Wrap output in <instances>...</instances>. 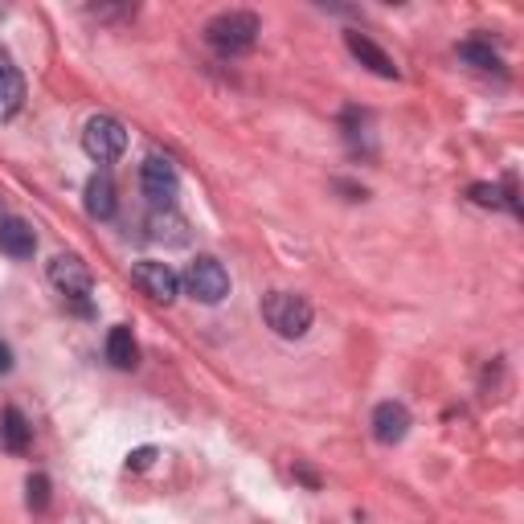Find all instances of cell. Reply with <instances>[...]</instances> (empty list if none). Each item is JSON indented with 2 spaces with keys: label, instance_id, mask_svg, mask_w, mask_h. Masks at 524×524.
Segmentation results:
<instances>
[{
  "label": "cell",
  "instance_id": "cell-21",
  "mask_svg": "<svg viewBox=\"0 0 524 524\" xmlns=\"http://www.w3.org/2000/svg\"><path fill=\"white\" fill-rule=\"evenodd\" d=\"M295 475L303 479V484H308V488H320V479H316V471H308V467H295Z\"/></svg>",
  "mask_w": 524,
  "mask_h": 524
},
{
  "label": "cell",
  "instance_id": "cell-6",
  "mask_svg": "<svg viewBox=\"0 0 524 524\" xmlns=\"http://www.w3.org/2000/svg\"><path fill=\"white\" fill-rule=\"evenodd\" d=\"M140 189L156 209H172L181 193V177H177V164L164 160V156H148L140 164Z\"/></svg>",
  "mask_w": 524,
  "mask_h": 524
},
{
  "label": "cell",
  "instance_id": "cell-9",
  "mask_svg": "<svg viewBox=\"0 0 524 524\" xmlns=\"http://www.w3.org/2000/svg\"><path fill=\"white\" fill-rule=\"evenodd\" d=\"M344 46H348V54H353L365 70H373L377 78H398V66H393V58L377 46V41H369L365 33H357V29H348L344 33Z\"/></svg>",
  "mask_w": 524,
  "mask_h": 524
},
{
  "label": "cell",
  "instance_id": "cell-7",
  "mask_svg": "<svg viewBox=\"0 0 524 524\" xmlns=\"http://www.w3.org/2000/svg\"><path fill=\"white\" fill-rule=\"evenodd\" d=\"M131 283H136L156 303H172V299H177V291H181V275L172 271L168 262H156V258L136 262V267H131Z\"/></svg>",
  "mask_w": 524,
  "mask_h": 524
},
{
  "label": "cell",
  "instance_id": "cell-17",
  "mask_svg": "<svg viewBox=\"0 0 524 524\" xmlns=\"http://www.w3.org/2000/svg\"><path fill=\"white\" fill-rule=\"evenodd\" d=\"M25 492H29L25 500H29L33 512H46V508H50V479H46V475H29Z\"/></svg>",
  "mask_w": 524,
  "mask_h": 524
},
{
  "label": "cell",
  "instance_id": "cell-1",
  "mask_svg": "<svg viewBox=\"0 0 524 524\" xmlns=\"http://www.w3.org/2000/svg\"><path fill=\"white\" fill-rule=\"evenodd\" d=\"M258 33H262V21H258L254 13H246V9L217 13V17L205 25V41H209V46H213L217 54H226V58L254 50Z\"/></svg>",
  "mask_w": 524,
  "mask_h": 524
},
{
  "label": "cell",
  "instance_id": "cell-5",
  "mask_svg": "<svg viewBox=\"0 0 524 524\" xmlns=\"http://www.w3.org/2000/svg\"><path fill=\"white\" fill-rule=\"evenodd\" d=\"M50 283H54L70 303H78V312H91L86 295H91L95 279H91V267H86L78 254H58V258H50Z\"/></svg>",
  "mask_w": 524,
  "mask_h": 524
},
{
  "label": "cell",
  "instance_id": "cell-2",
  "mask_svg": "<svg viewBox=\"0 0 524 524\" xmlns=\"http://www.w3.org/2000/svg\"><path fill=\"white\" fill-rule=\"evenodd\" d=\"M262 316H267V324L283 340H299L312 328V303L303 295H295V291H271L267 299H262Z\"/></svg>",
  "mask_w": 524,
  "mask_h": 524
},
{
  "label": "cell",
  "instance_id": "cell-4",
  "mask_svg": "<svg viewBox=\"0 0 524 524\" xmlns=\"http://www.w3.org/2000/svg\"><path fill=\"white\" fill-rule=\"evenodd\" d=\"M181 283H185V291L197 303H222L230 295V271L217 258H209V254H201V258L189 262V271H185Z\"/></svg>",
  "mask_w": 524,
  "mask_h": 524
},
{
  "label": "cell",
  "instance_id": "cell-19",
  "mask_svg": "<svg viewBox=\"0 0 524 524\" xmlns=\"http://www.w3.org/2000/svg\"><path fill=\"white\" fill-rule=\"evenodd\" d=\"M152 459H156V451H152V447H140V451H131V455H127V467H136V471H144V467H148Z\"/></svg>",
  "mask_w": 524,
  "mask_h": 524
},
{
  "label": "cell",
  "instance_id": "cell-15",
  "mask_svg": "<svg viewBox=\"0 0 524 524\" xmlns=\"http://www.w3.org/2000/svg\"><path fill=\"white\" fill-rule=\"evenodd\" d=\"M21 103H25V78L13 66H5L0 70V119H13Z\"/></svg>",
  "mask_w": 524,
  "mask_h": 524
},
{
  "label": "cell",
  "instance_id": "cell-11",
  "mask_svg": "<svg viewBox=\"0 0 524 524\" xmlns=\"http://www.w3.org/2000/svg\"><path fill=\"white\" fill-rule=\"evenodd\" d=\"M148 238L152 242H164V246H185L189 242V222L177 213V209H156L148 217Z\"/></svg>",
  "mask_w": 524,
  "mask_h": 524
},
{
  "label": "cell",
  "instance_id": "cell-10",
  "mask_svg": "<svg viewBox=\"0 0 524 524\" xmlns=\"http://www.w3.org/2000/svg\"><path fill=\"white\" fill-rule=\"evenodd\" d=\"M0 250L9 258H33L37 250V234L25 217H0Z\"/></svg>",
  "mask_w": 524,
  "mask_h": 524
},
{
  "label": "cell",
  "instance_id": "cell-13",
  "mask_svg": "<svg viewBox=\"0 0 524 524\" xmlns=\"http://www.w3.org/2000/svg\"><path fill=\"white\" fill-rule=\"evenodd\" d=\"M29 439H33L29 418H25L17 406H5V410H0V447L13 451V455H21V451L29 447Z\"/></svg>",
  "mask_w": 524,
  "mask_h": 524
},
{
  "label": "cell",
  "instance_id": "cell-12",
  "mask_svg": "<svg viewBox=\"0 0 524 524\" xmlns=\"http://www.w3.org/2000/svg\"><path fill=\"white\" fill-rule=\"evenodd\" d=\"M115 181L107 177V172H95L91 181H86V213L95 217V222H111L115 217Z\"/></svg>",
  "mask_w": 524,
  "mask_h": 524
},
{
  "label": "cell",
  "instance_id": "cell-3",
  "mask_svg": "<svg viewBox=\"0 0 524 524\" xmlns=\"http://www.w3.org/2000/svg\"><path fill=\"white\" fill-rule=\"evenodd\" d=\"M82 148L91 160L99 164H111L127 152V127L115 119V115H95V119H86L82 127Z\"/></svg>",
  "mask_w": 524,
  "mask_h": 524
},
{
  "label": "cell",
  "instance_id": "cell-8",
  "mask_svg": "<svg viewBox=\"0 0 524 524\" xmlns=\"http://www.w3.org/2000/svg\"><path fill=\"white\" fill-rule=\"evenodd\" d=\"M410 426H414V418H410V410L402 402H381L373 410V439L385 443V447L402 443L406 434H410Z\"/></svg>",
  "mask_w": 524,
  "mask_h": 524
},
{
  "label": "cell",
  "instance_id": "cell-20",
  "mask_svg": "<svg viewBox=\"0 0 524 524\" xmlns=\"http://www.w3.org/2000/svg\"><path fill=\"white\" fill-rule=\"evenodd\" d=\"M5 373H13V348L0 340V377H5Z\"/></svg>",
  "mask_w": 524,
  "mask_h": 524
},
{
  "label": "cell",
  "instance_id": "cell-16",
  "mask_svg": "<svg viewBox=\"0 0 524 524\" xmlns=\"http://www.w3.org/2000/svg\"><path fill=\"white\" fill-rule=\"evenodd\" d=\"M459 58L467 66H475V70H500V54L488 46V41H475V37L459 46Z\"/></svg>",
  "mask_w": 524,
  "mask_h": 524
},
{
  "label": "cell",
  "instance_id": "cell-18",
  "mask_svg": "<svg viewBox=\"0 0 524 524\" xmlns=\"http://www.w3.org/2000/svg\"><path fill=\"white\" fill-rule=\"evenodd\" d=\"M467 197H471L475 205H488V209H500V205H504V189H496V185H471Z\"/></svg>",
  "mask_w": 524,
  "mask_h": 524
},
{
  "label": "cell",
  "instance_id": "cell-14",
  "mask_svg": "<svg viewBox=\"0 0 524 524\" xmlns=\"http://www.w3.org/2000/svg\"><path fill=\"white\" fill-rule=\"evenodd\" d=\"M107 361H111L115 369H123V373L140 365V348H136V336H131L127 324H115V328L107 332Z\"/></svg>",
  "mask_w": 524,
  "mask_h": 524
},
{
  "label": "cell",
  "instance_id": "cell-22",
  "mask_svg": "<svg viewBox=\"0 0 524 524\" xmlns=\"http://www.w3.org/2000/svg\"><path fill=\"white\" fill-rule=\"evenodd\" d=\"M5 66H13V62H9V54H5V50H0V70H5Z\"/></svg>",
  "mask_w": 524,
  "mask_h": 524
}]
</instances>
